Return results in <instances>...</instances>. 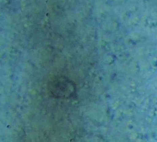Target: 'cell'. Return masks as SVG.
<instances>
[{
	"label": "cell",
	"instance_id": "obj_1",
	"mask_svg": "<svg viewBox=\"0 0 157 142\" xmlns=\"http://www.w3.org/2000/svg\"><path fill=\"white\" fill-rule=\"evenodd\" d=\"M48 89L51 94L56 98H70L75 92L74 83L68 78L61 76L53 77L49 81Z\"/></svg>",
	"mask_w": 157,
	"mask_h": 142
}]
</instances>
